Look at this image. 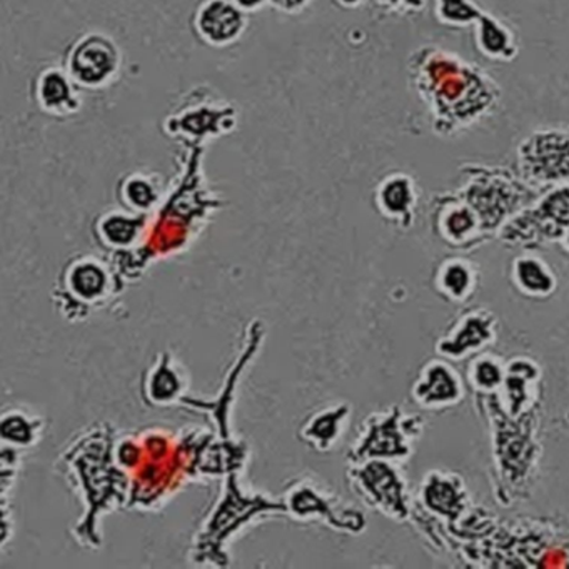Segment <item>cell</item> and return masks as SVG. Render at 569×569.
<instances>
[{
	"label": "cell",
	"mask_w": 569,
	"mask_h": 569,
	"mask_svg": "<svg viewBox=\"0 0 569 569\" xmlns=\"http://www.w3.org/2000/svg\"><path fill=\"white\" fill-rule=\"evenodd\" d=\"M81 86L66 68L42 69L36 79L34 98L41 111L56 118L78 114L82 108Z\"/></svg>",
	"instance_id": "obj_10"
},
{
	"label": "cell",
	"mask_w": 569,
	"mask_h": 569,
	"mask_svg": "<svg viewBox=\"0 0 569 569\" xmlns=\"http://www.w3.org/2000/svg\"><path fill=\"white\" fill-rule=\"evenodd\" d=\"M469 182L458 198L462 199L481 221L482 231L496 229L529 199V189L511 172L499 168H469Z\"/></svg>",
	"instance_id": "obj_4"
},
{
	"label": "cell",
	"mask_w": 569,
	"mask_h": 569,
	"mask_svg": "<svg viewBox=\"0 0 569 569\" xmlns=\"http://www.w3.org/2000/svg\"><path fill=\"white\" fill-rule=\"evenodd\" d=\"M199 41L211 48L236 44L248 28V14L232 0H202L192 18Z\"/></svg>",
	"instance_id": "obj_9"
},
{
	"label": "cell",
	"mask_w": 569,
	"mask_h": 569,
	"mask_svg": "<svg viewBox=\"0 0 569 569\" xmlns=\"http://www.w3.org/2000/svg\"><path fill=\"white\" fill-rule=\"evenodd\" d=\"M332 2L342 9H356L362 4V0H332Z\"/></svg>",
	"instance_id": "obj_28"
},
{
	"label": "cell",
	"mask_w": 569,
	"mask_h": 569,
	"mask_svg": "<svg viewBox=\"0 0 569 569\" xmlns=\"http://www.w3.org/2000/svg\"><path fill=\"white\" fill-rule=\"evenodd\" d=\"M518 161L531 184L569 182V129L532 132L519 146Z\"/></svg>",
	"instance_id": "obj_6"
},
{
	"label": "cell",
	"mask_w": 569,
	"mask_h": 569,
	"mask_svg": "<svg viewBox=\"0 0 569 569\" xmlns=\"http://www.w3.org/2000/svg\"><path fill=\"white\" fill-rule=\"evenodd\" d=\"M312 0H269V6L286 16H298L311 6Z\"/></svg>",
	"instance_id": "obj_26"
},
{
	"label": "cell",
	"mask_w": 569,
	"mask_h": 569,
	"mask_svg": "<svg viewBox=\"0 0 569 569\" xmlns=\"http://www.w3.org/2000/svg\"><path fill=\"white\" fill-rule=\"evenodd\" d=\"M355 465L358 466L349 471V478L358 495L389 518H405L408 515L405 485L396 469L389 462L375 459Z\"/></svg>",
	"instance_id": "obj_8"
},
{
	"label": "cell",
	"mask_w": 569,
	"mask_h": 569,
	"mask_svg": "<svg viewBox=\"0 0 569 569\" xmlns=\"http://www.w3.org/2000/svg\"><path fill=\"white\" fill-rule=\"evenodd\" d=\"M516 282L519 289L526 295L546 296L555 289V278L548 271L542 261L532 258H521L516 261L515 269Z\"/></svg>",
	"instance_id": "obj_21"
},
{
	"label": "cell",
	"mask_w": 569,
	"mask_h": 569,
	"mask_svg": "<svg viewBox=\"0 0 569 569\" xmlns=\"http://www.w3.org/2000/svg\"><path fill=\"white\" fill-rule=\"evenodd\" d=\"M119 199L129 211L138 214H148L159 204L161 199V186L149 174L128 176L119 188Z\"/></svg>",
	"instance_id": "obj_19"
},
{
	"label": "cell",
	"mask_w": 569,
	"mask_h": 569,
	"mask_svg": "<svg viewBox=\"0 0 569 569\" xmlns=\"http://www.w3.org/2000/svg\"><path fill=\"white\" fill-rule=\"evenodd\" d=\"M476 24V44L486 58L492 61H511L516 58L518 46L509 28L485 12Z\"/></svg>",
	"instance_id": "obj_18"
},
{
	"label": "cell",
	"mask_w": 569,
	"mask_h": 569,
	"mask_svg": "<svg viewBox=\"0 0 569 569\" xmlns=\"http://www.w3.org/2000/svg\"><path fill=\"white\" fill-rule=\"evenodd\" d=\"M436 16L442 24L459 28L478 21L482 11L471 0H436Z\"/></svg>",
	"instance_id": "obj_23"
},
{
	"label": "cell",
	"mask_w": 569,
	"mask_h": 569,
	"mask_svg": "<svg viewBox=\"0 0 569 569\" xmlns=\"http://www.w3.org/2000/svg\"><path fill=\"white\" fill-rule=\"evenodd\" d=\"M438 224L442 236L456 244L471 241L472 236L482 229L476 212L458 196H451L442 202L439 208Z\"/></svg>",
	"instance_id": "obj_17"
},
{
	"label": "cell",
	"mask_w": 569,
	"mask_h": 569,
	"mask_svg": "<svg viewBox=\"0 0 569 569\" xmlns=\"http://www.w3.org/2000/svg\"><path fill=\"white\" fill-rule=\"evenodd\" d=\"M188 376L169 352H161L142 378V398L151 408H168L184 401Z\"/></svg>",
	"instance_id": "obj_11"
},
{
	"label": "cell",
	"mask_w": 569,
	"mask_h": 569,
	"mask_svg": "<svg viewBox=\"0 0 569 569\" xmlns=\"http://www.w3.org/2000/svg\"><path fill=\"white\" fill-rule=\"evenodd\" d=\"M121 68V49L101 32L81 36L66 56V71L81 88L94 91L111 86Z\"/></svg>",
	"instance_id": "obj_5"
},
{
	"label": "cell",
	"mask_w": 569,
	"mask_h": 569,
	"mask_svg": "<svg viewBox=\"0 0 569 569\" xmlns=\"http://www.w3.org/2000/svg\"><path fill=\"white\" fill-rule=\"evenodd\" d=\"M395 416H372L366 421V431L359 436L358 442L352 446L349 459L355 462L366 461L368 458H401L409 451L405 438L399 432Z\"/></svg>",
	"instance_id": "obj_12"
},
{
	"label": "cell",
	"mask_w": 569,
	"mask_h": 569,
	"mask_svg": "<svg viewBox=\"0 0 569 569\" xmlns=\"http://www.w3.org/2000/svg\"><path fill=\"white\" fill-rule=\"evenodd\" d=\"M472 372H475L476 385L481 388H495L501 382V369L491 359H481L472 366Z\"/></svg>",
	"instance_id": "obj_25"
},
{
	"label": "cell",
	"mask_w": 569,
	"mask_h": 569,
	"mask_svg": "<svg viewBox=\"0 0 569 569\" xmlns=\"http://www.w3.org/2000/svg\"><path fill=\"white\" fill-rule=\"evenodd\" d=\"M349 418V406L331 405L311 412L299 429V439L318 452H328L338 445Z\"/></svg>",
	"instance_id": "obj_15"
},
{
	"label": "cell",
	"mask_w": 569,
	"mask_h": 569,
	"mask_svg": "<svg viewBox=\"0 0 569 569\" xmlns=\"http://www.w3.org/2000/svg\"><path fill=\"white\" fill-rule=\"evenodd\" d=\"M268 512H286L284 502L269 501L259 495H244L239 489L236 471L229 472L224 495L212 506L211 512L206 515L192 555L199 562L202 558H226V552L222 551L226 539L236 535L242 525L251 521L252 516Z\"/></svg>",
	"instance_id": "obj_3"
},
{
	"label": "cell",
	"mask_w": 569,
	"mask_h": 569,
	"mask_svg": "<svg viewBox=\"0 0 569 569\" xmlns=\"http://www.w3.org/2000/svg\"><path fill=\"white\" fill-rule=\"evenodd\" d=\"M475 286V272L465 261H449L439 274V288L451 299H465Z\"/></svg>",
	"instance_id": "obj_22"
},
{
	"label": "cell",
	"mask_w": 569,
	"mask_h": 569,
	"mask_svg": "<svg viewBox=\"0 0 569 569\" xmlns=\"http://www.w3.org/2000/svg\"><path fill=\"white\" fill-rule=\"evenodd\" d=\"M232 2H234L241 11H244L246 14L261 11L262 8L269 4V0H232Z\"/></svg>",
	"instance_id": "obj_27"
},
{
	"label": "cell",
	"mask_w": 569,
	"mask_h": 569,
	"mask_svg": "<svg viewBox=\"0 0 569 569\" xmlns=\"http://www.w3.org/2000/svg\"><path fill=\"white\" fill-rule=\"evenodd\" d=\"M42 429V421L31 412L12 409L2 415V439L6 445L12 448H31L38 442L39 432Z\"/></svg>",
	"instance_id": "obj_20"
},
{
	"label": "cell",
	"mask_w": 569,
	"mask_h": 569,
	"mask_svg": "<svg viewBox=\"0 0 569 569\" xmlns=\"http://www.w3.org/2000/svg\"><path fill=\"white\" fill-rule=\"evenodd\" d=\"M122 286V276L108 259L81 254L62 269L56 286V301L69 319L89 316L111 301Z\"/></svg>",
	"instance_id": "obj_2"
},
{
	"label": "cell",
	"mask_w": 569,
	"mask_h": 569,
	"mask_svg": "<svg viewBox=\"0 0 569 569\" xmlns=\"http://www.w3.org/2000/svg\"><path fill=\"white\" fill-rule=\"evenodd\" d=\"M375 4L388 14L411 16L425 11L428 0H375Z\"/></svg>",
	"instance_id": "obj_24"
},
{
	"label": "cell",
	"mask_w": 569,
	"mask_h": 569,
	"mask_svg": "<svg viewBox=\"0 0 569 569\" xmlns=\"http://www.w3.org/2000/svg\"><path fill=\"white\" fill-rule=\"evenodd\" d=\"M375 199L379 212L386 219L402 226L411 224L418 194H416L415 181L408 174L396 172V174L386 176L376 189Z\"/></svg>",
	"instance_id": "obj_14"
},
{
	"label": "cell",
	"mask_w": 569,
	"mask_h": 569,
	"mask_svg": "<svg viewBox=\"0 0 569 569\" xmlns=\"http://www.w3.org/2000/svg\"><path fill=\"white\" fill-rule=\"evenodd\" d=\"M409 79L432 116L439 136H455L498 108L501 89L478 66L438 48L419 49L409 61Z\"/></svg>",
	"instance_id": "obj_1"
},
{
	"label": "cell",
	"mask_w": 569,
	"mask_h": 569,
	"mask_svg": "<svg viewBox=\"0 0 569 569\" xmlns=\"http://www.w3.org/2000/svg\"><path fill=\"white\" fill-rule=\"evenodd\" d=\"M148 228V214L138 212L109 211L99 216L94 224V236L99 246L114 254H124L141 239Z\"/></svg>",
	"instance_id": "obj_13"
},
{
	"label": "cell",
	"mask_w": 569,
	"mask_h": 569,
	"mask_svg": "<svg viewBox=\"0 0 569 569\" xmlns=\"http://www.w3.org/2000/svg\"><path fill=\"white\" fill-rule=\"evenodd\" d=\"M462 396L461 386L451 368L445 365H431L426 368L425 375L419 379L415 389V398L419 405L435 408V406L451 405Z\"/></svg>",
	"instance_id": "obj_16"
},
{
	"label": "cell",
	"mask_w": 569,
	"mask_h": 569,
	"mask_svg": "<svg viewBox=\"0 0 569 569\" xmlns=\"http://www.w3.org/2000/svg\"><path fill=\"white\" fill-rule=\"evenodd\" d=\"M286 512L296 519H322L329 526L342 531L358 532L365 528L361 512L346 508L331 492L312 481L299 478L286 488Z\"/></svg>",
	"instance_id": "obj_7"
}]
</instances>
